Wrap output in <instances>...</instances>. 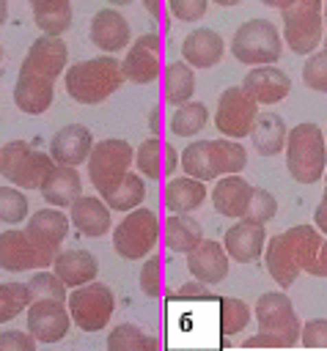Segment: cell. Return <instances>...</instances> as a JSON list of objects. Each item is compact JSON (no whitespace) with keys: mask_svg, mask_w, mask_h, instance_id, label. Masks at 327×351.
I'll use <instances>...</instances> for the list:
<instances>
[{"mask_svg":"<svg viewBox=\"0 0 327 351\" xmlns=\"http://www.w3.org/2000/svg\"><path fill=\"white\" fill-rule=\"evenodd\" d=\"M322 241L324 239L316 225H294V228L272 236L264 250V263H267L269 277L283 288L294 285L297 274L308 271L311 263L316 261Z\"/></svg>","mask_w":327,"mask_h":351,"instance_id":"6da1fadb","label":"cell"},{"mask_svg":"<svg viewBox=\"0 0 327 351\" xmlns=\"http://www.w3.org/2000/svg\"><path fill=\"white\" fill-rule=\"evenodd\" d=\"M247 165V151L228 137L217 140H195L181 151L184 176L198 181H212L220 176H236Z\"/></svg>","mask_w":327,"mask_h":351,"instance_id":"7a4b0ae2","label":"cell"},{"mask_svg":"<svg viewBox=\"0 0 327 351\" xmlns=\"http://www.w3.org/2000/svg\"><path fill=\"white\" fill-rule=\"evenodd\" d=\"M124 82L121 63L110 55L88 58L66 69V93L80 104H99Z\"/></svg>","mask_w":327,"mask_h":351,"instance_id":"3957f363","label":"cell"},{"mask_svg":"<svg viewBox=\"0 0 327 351\" xmlns=\"http://www.w3.org/2000/svg\"><path fill=\"white\" fill-rule=\"evenodd\" d=\"M286 167L300 184H316L327 170V143L316 123H297L286 134Z\"/></svg>","mask_w":327,"mask_h":351,"instance_id":"277c9868","label":"cell"},{"mask_svg":"<svg viewBox=\"0 0 327 351\" xmlns=\"http://www.w3.org/2000/svg\"><path fill=\"white\" fill-rule=\"evenodd\" d=\"M283 14V38L294 55H313V49L324 38V16L319 0H291V3H272Z\"/></svg>","mask_w":327,"mask_h":351,"instance_id":"5b68a950","label":"cell"},{"mask_svg":"<svg viewBox=\"0 0 327 351\" xmlns=\"http://www.w3.org/2000/svg\"><path fill=\"white\" fill-rule=\"evenodd\" d=\"M231 52L245 66H269L280 58L283 41L275 22L256 16L239 25V30L231 38Z\"/></svg>","mask_w":327,"mask_h":351,"instance_id":"8992f818","label":"cell"},{"mask_svg":"<svg viewBox=\"0 0 327 351\" xmlns=\"http://www.w3.org/2000/svg\"><path fill=\"white\" fill-rule=\"evenodd\" d=\"M55 159L30 148L25 140H11L0 148V176L22 189H38L44 178L52 173Z\"/></svg>","mask_w":327,"mask_h":351,"instance_id":"52a82bcc","label":"cell"},{"mask_svg":"<svg viewBox=\"0 0 327 351\" xmlns=\"http://www.w3.org/2000/svg\"><path fill=\"white\" fill-rule=\"evenodd\" d=\"M132 162H135V151L126 140H118V137L99 140L88 154V178L99 195H107L129 173Z\"/></svg>","mask_w":327,"mask_h":351,"instance_id":"ba28073f","label":"cell"},{"mask_svg":"<svg viewBox=\"0 0 327 351\" xmlns=\"http://www.w3.org/2000/svg\"><path fill=\"white\" fill-rule=\"evenodd\" d=\"M157 239H159V219H157V214L151 208L137 206L113 230V250L121 258L137 261V258H143V255H148L154 250Z\"/></svg>","mask_w":327,"mask_h":351,"instance_id":"9c48e42d","label":"cell"},{"mask_svg":"<svg viewBox=\"0 0 327 351\" xmlns=\"http://www.w3.org/2000/svg\"><path fill=\"white\" fill-rule=\"evenodd\" d=\"M66 304H69V315L71 321L77 324V329L82 332H99L107 326L113 310H115V296L107 285L91 280L80 288H74L69 296H66Z\"/></svg>","mask_w":327,"mask_h":351,"instance_id":"30bf717a","label":"cell"},{"mask_svg":"<svg viewBox=\"0 0 327 351\" xmlns=\"http://www.w3.org/2000/svg\"><path fill=\"white\" fill-rule=\"evenodd\" d=\"M258 118V104L245 93V88H225L217 99V110H214V126L223 137L228 140H239L247 137L253 123Z\"/></svg>","mask_w":327,"mask_h":351,"instance_id":"8fae6325","label":"cell"},{"mask_svg":"<svg viewBox=\"0 0 327 351\" xmlns=\"http://www.w3.org/2000/svg\"><path fill=\"white\" fill-rule=\"evenodd\" d=\"M256 321H258L261 332L278 335L286 343V348L297 346L302 324H300V318L294 313V304L286 293H280V291L261 293L258 302H256Z\"/></svg>","mask_w":327,"mask_h":351,"instance_id":"7c38bea8","label":"cell"},{"mask_svg":"<svg viewBox=\"0 0 327 351\" xmlns=\"http://www.w3.org/2000/svg\"><path fill=\"white\" fill-rule=\"evenodd\" d=\"M55 252L44 250L27 230H5L0 233V269L5 271H27L38 266H52Z\"/></svg>","mask_w":327,"mask_h":351,"instance_id":"4fadbf2b","label":"cell"},{"mask_svg":"<svg viewBox=\"0 0 327 351\" xmlns=\"http://www.w3.org/2000/svg\"><path fill=\"white\" fill-rule=\"evenodd\" d=\"M71 324L69 310L58 299H36L27 307V332L38 343H58L66 337Z\"/></svg>","mask_w":327,"mask_h":351,"instance_id":"5bb4252c","label":"cell"},{"mask_svg":"<svg viewBox=\"0 0 327 351\" xmlns=\"http://www.w3.org/2000/svg\"><path fill=\"white\" fill-rule=\"evenodd\" d=\"M124 80H132L137 85H148L159 77V36L143 33L129 44L126 58L121 60Z\"/></svg>","mask_w":327,"mask_h":351,"instance_id":"9a60e30c","label":"cell"},{"mask_svg":"<svg viewBox=\"0 0 327 351\" xmlns=\"http://www.w3.org/2000/svg\"><path fill=\"white\" fill-rule=\"evenodd\" d=\"M69 60V49L60 38L55 36H41L30 44L22 66H19V74H33V77H41V80H55L63 66Z\"/></svg>","mask_w":327,"mask_h":351,"instance_id":"2e32d148","label":"cell"},{"mask_svg":"<svg viewBox=\"0 0 327 351\" xmlns=\"http://www.w3.org/2000/svg\"><path fill=\"white\" fill-rule=\"evenodd\" d=\"M187 269L192 271L195 280H201L206 285H217L228 277V252L220 241L201 239L187 252Z\"/></svg>","mask_w":327,"mask_h":351,"instance_id":"e0dca14e","label":"cell"},{"mask_svg":"<svg viewBox=\"0 0 327 351\" xmlns=\"http://www.w3.org/2000/svg\"><path fill=\"white\" fill-rule=\"evenodd\" d=\"M245 93L256 101V104H278L280 99L289 96L291 90V80L286 71H280L278 66H256L245 74L242 82Z\"/></svg>","mask_w":327,"mask_h":351,"instance_id":"ac0fdd59","label":"cell"},{"mask_svg":"<svg viewBox=\"0 0 327 351\" xmlns=\"http://www.w3.org/2000/svg\"><path fill=\"white\" fill-rule=\"evenodd\" d=\"M225 52V41L212 27H195L181 38V55L184 63L192 69H212L220 63Z\"/></svg>","mask_w":327,"mask_h":351,"instance_id":"d6986e66","label":"cell"},{"mask_svg":"<svg viewBox=\"0 0 327 351\" xmlns=\"http://www.w3.org/2000/svg\"><path fill=\"white\" fill-rule=\"evenodd\" d=\"M264 241H267L264 225L247 222V219L231 225L223 236V247H225L228 258H234L236 263H253L264 252Z\"/></svg>","mask_w":327,"mask_h":351,"instance_id":"ffe728a7","label":"cell"},{"mask_svg":"<svg viewBox=\"0 0 327 351\" xmlns=\"http://www.w3.org/2000/svg\"><path fill=\"white\" fill-rule=\"evenodd\" d=\"M93 148L91 132L80 123H69L60 132H55L52 143H49V156L55 159V165H66V167H77L80 162L88 159Z\"/></svg>","mask_w":327,"mask_h":351,"instance_id":"44dd1931","label":"cell"},{"mask_svg":"<svg viewBox=\"0 0 327 351\" xmlns=\"http://www.w3.org/2000/svg\"><path fill=\"white\" fill-rule=\"evenodd\" d=\"M129 22L115 8H102L91 19V41L104 52H118L129 47Z\"/></svg>","mask_w":327,"mask_h":351,"instance_id":"7402d4cb","label":"cell"},{"mask_svg":"<svg viewBox=\"0 0 327 351\" xmlns=\"http://www.w3.org/2000/svg\"><path fill=\"white\" fill-rule=\"evenodd\" d=\"M44 200L55 208H71V203L82 195V178L77 173V167H66V165H55L52 173L44 178V184L38 186Z\"/></svg>","mask_w":327,"mask_h":351,"instance_id":"603a6c76","label":"cell"},{"mask_svg":"<svg viewBox=\"0 0 327 351\" xmlns=\"http://www.w3.org/2000/svg\"><path fill=\"white\" fill-rule=\"evenodd\" d=\"M250 195H253V186L242 176H223L212 189V203L223 217L242 219L250 203Z\"/></svg>","mask_w":327,"mask_h":351,"instance_id":"cb8c5ba5","label":"cell"},{"mask_svg":"<svg viewBox=\"0 0 327 351\" xmlns=\"http://www.w3.org/2000/svg\"><path fill=\"white\" fill-rule=\"evenodd\" d=\"M52 266H55V274L63 280V285H74V288L96 280L99 274V263L88 250H63L55 255Z\"/></svg>","mask_w":327,"mask_h":351,"instance_id":"d4e9b609","label":"cell"},{"mask_svg":"<svg viewBox=\"0 0 327 351\" xmlns=\"http://www.w3.org/2000/svg\"><path fill=\"white\" fill-rule=\"evenodd\" d=\"M25 230L44 250H49V252L58 255V247H60V241L69 233V217L60 214V211H55V208H41V211H33V217L27 219V228Z\"/></svg>","mask_w":327,"mask_h":351,"instance_id":"484cf974","label":"cell"},{"mask_svg":"<svg viewBox=\"0 0 327 351\" xmlns=\"http://www.w3.org/2000/svg\"><path fill=\"white\" fill-rule=\"evenodd\" d=\"M69 219L85 236H102V233L110 230V208H107V203H102L99 197H91V195H80L71 203V217Z\"/></svg>","mask_w":327,"mask_h":351,"instance_id":"4316f807","label":"cell"},{"mask_svg":"<svg viewBox=\"0 0 327 351\" xmlns=\"http://www.w3.org/2000/svg\"><path fill=\"white\" fill-rule=\"evenodd\" d=\"M286 134H289V129H286V123H283V118L278 115V112H258V118H256V123H253V129H250V137H253V148H256V154H261V156H275V154H280L283 148H286Z\"/></svg>","mask_w":327,"mask_h":351,"instance_id":"83f0119b","label":"cell"},{"mask_svg":"<svg viewBox=\"0 0 327 351\" xmlns=\"http://www.w3.org/2000/svg\"><path fill=\"white\" fill-rule=\"evenodd\" d=\"M165 208L173 214H190L206 200V184L192 178V176H179L170 178L165 186Z\"/></svg>","mask_w":327,"mask_h":351,"instance_id":"f1b7e54d","label":"cell"},{"mask_svg":"<svg viewBox=\"0 0 327 351\" xmlns=\"http://www.w3.org/2000/svg\"><path fill=\"white\" fill-rule=\"evenodd\" d=\"M14 101L22 112L41 115L52 104V82L33 77V74H19V80L14 85Z\"/></svg>","mask_w":327,"mask_h":351,"instance_id":"f546056e","label":"cell"},{"mask_svg":"<svg viewBox=\"0 0 327 351\" xmlns=\"http://www.w3.org/2000/svg\"><path fill=\"white\" fill-rule=\"evenodd\" d=\"M33 19L44 36L60 38L71 25V5L66 0H33Z\"/></svg>","mask_w":327,"mask_h":351,"instance_id":"4dcf8cb0","label":"cell"},{"mask_svg":"<svg viewBox=\"0 0 327 351\" xmlns=\"http://www.w3.org/2000/svg\"><path fill=\"white\" fill-rule=\"evenodd\" d=\"M203 239V228L187 217V214H173L165 219V247L173 252H190L198 241Z\"/></svg>","mask_w":327,"mask_h":351,"instance_id":"1f68e13d","label":"cell"},{"mask_svg":"<svg viewBox=\"0 0 327 351\" xmlns=\"http://www.w3.org/2000/svg\"><path fill=\"white\" fill-rule=\"evenodd\" d=\"M195 93V71L184 60L168 63L165 66V101L168 104H187L190 96Z\"/></svg>","mask_w":327,"mask_h":351,"instance_id":"d6a6232c","label":"cell"},{"mask_svg":"<svg viewBox=\"0 0 327 351\" xmlns=\"http://www.w3.org/2000/svg\"><path fill=\"white\" fill-rule=\"evenodd\" d=\"M107 208H115V211H132L143 203L146 197V184L140 178V173H126L107 195H102Z\"/></svg>","mask_w":327,"mask_h":351,"instance_id":"836d02e7","label":"cell"},{"mask_svg":"<svg viewBox=\"0 0 327 351\" xmlns=\"http://www.w3.org/2000/svg\"><path fill=\"white\" fill-rule=\"evenodd\" d=\"M107 348L110 351H157L159 340L148 332H143L135 324H118L107 335Z\"/></svg>","mask_w":327,"mask_h":351,"instance_id":"e575fe53","label":"cell"},{"mask_svg":"<svg viewBox=\"0 0 327 351\" xmlns=\"http://www.w3.org/2000/svg\"><path fill=\"white\" fill-rule=\"evenodd\" d=\"M217 304H220V310H217V321H220V335L228 340V337H234V335H239L247 324H250V307L242 302V299H236V296H220L217 299Z\"/></svg>","mask_w":327,"mask_h":351,"instance_id":"d590c367","label":"cell"},{"mask_svg":"<svg viewBox=\"0 0 327 351\" xmlns=\"http://www.w3.org/2000/svg\"><path fill=\"white\" fill-rule=\"evenodd\" d=\"M206 121H209L206 104H201V101H187V104L176 107V112H173V118H170V132L179 134V137H192V134L203 132Z\"/></svg>","mask_w":327,"mask_h":351,"instance_id":"8d00e7d4","label":"cell"},{"mask_svg":"<svg viewBox=\"0 0 327 351\" xmlns=\"http://www.w3.org/2000/svg\"><path fill=\"white\" fill-rule=\"evenodd\" d=\"M33 302L27 282H0V324L16 318Z\"/></svg>","mask_w":327,"mask_h":351,"instance_id":"74e56055","label":"cell"},{"mask_svg":"<svg viewBox=\"0 0 327 351\" xmlns=\"http://www.w3.org/2000/svg\"><path fill=\"white\" fill-rule=\"evenodd\" d=\"M135 167L146 178H159L162 176V140L159 137H146L137 151H135Z\"/></svg>","mask_w":327,"mask_h":351,"instance_id":"f35d334b","label":"cell"},{"mask_svg":"<svg viewBox=\"0 0 327 351\" xmlns=\"http://www.w3.org/2000/svg\"><path fill=\"white\" fill-rule=\"evenodd\" d=\"M275 211H278V197H275L272 192H267V189L253 186V195H250V203H247L242 219L264 225V222H269V219L275 217Z\"/></svg>","mask_w":327,"mask_h":351,"instance_id":"ab89813d","label":"cell"},{"mask_svg":"<svg viewBox=\"0 0 327 351\" xmlns=\"http://www.w3.org/2000/svg\"><path fill=\"white\" fill-rule=\"evenodd\" d=\"M22 219H27V197L19 189L0 186V222L16 225Z\"/></svg>","mask_w":327,"mask_h":351,"instance_id":"60d3db41","label":"cell"},{"mask_svg":"<svg viewBox=\"0 0 327 351\" xmlns=\"http://www.w3.org/2000/svg\"><path fill=\"white\" fill-rule=\"evenodd\" d=\"M30 288V296L33 302L36 299H58V302H66V285L58 274H49V271H38L33 274V280L27 282Z\"/></svg>","mask_w":327,"mask_h":351,"instance_id":"b9f144b4","label":"cell"},{"mask_svg":"<svg viewBox=\"0 0 327 351\" xmlns=\"http://www.w3.org/2000/svg\"><path fill=\"white\" fill-rule=\"evenodd\" d=\"M302 80L311 90L327 93V52H313L302 66Z\"/></svg>","mask_w":327,"mask_h":351,"instance_id":"7bdbcfd3","label":"cell"},{"mask_svg":"<svg viewBox=\"0 0 327 351\" xmlns=\"http://www.w3.org/2000/svg\"><path fill=\"white\" fill-rule=\"evenodd\" d=\"M165 299L168 302H217L220 296H214V291L198 280V282H184L179 291H170Z\"/></svg>","mask_w":327,"mask_h":351,"instance_id":"ee69618b","label":"cell"},{"mask_svg":"<svg viewBox=\"0 0 327 351\" xmlns=\"http://www.w3.org/2000/svg\"><path fill=\"white\" fill-rule=\"evenodd\" d=\"M300 343L305 348H327V318H311L300 329Z\"/></svg>","mask_w":327,"mask_h":351,"instance_id":"f6af8a7d","label":"cell"},{"mask_svg":"<svg viewBox=\"0 0 327 351\" xmlns=\"http://www.w3.org/2000/svg\"><path fill=\"white\" fill-rule=\"evenodd\" d=\"M168 8H170V14H173L176 19H181V22H198V19L206 14L209 3H206V0H170Z\"/></svg>","mask_w":327,"mask_h":351,"instance_id":"bcb514c9","label":"cell"},{"mask_svg":"<svg viewBox=\"0 0 327 351\" xmlns=\"http://www.w3.org/2000/svg\"><path fill=\"white\" fill-rule=\"evenodd\" d=\"M140 291L151 299L159 296V258L157 255H151L140 269Z\"/></svg>","mask_w":327,"mask_h":351,"instance_id":"7dc6e473","label":"cell"},{"mask_svg":"<svg viewBox=\"0 0 327 351\" xmlns=\"http://www.w3.org/2000/svg\"><path fill=\"white\" fill-rule=\"evenodd\" d=\"M36 343L30 332H0V351H36Z\"/></svg>","mask_w":327,"mask_h":351,"instance_id":"c3c4849f","label":"cell"},{"mask_svg":"<svg viewBox=\"0 0 327 351\" xmlns=\"http://www.w3.org/2000/svg\"><path fill=\"white\" fill-rule=\"evenodd\" d=\"M242 348H286V343L278 335H269V332H261L258 329V335L242 340Z\"/></svg>","mask_w":327,"mask_h":351,"instance_id":"681fc988","label":"cell"},{"mask_svg":"<svg viewBox=\"0 0 327 351\" xmlns=\"http://www.w3.org/2000/svg\"><path fill=\"white\" fill-rule=\"evenodd\" d=\"M322 178H324V195H322V200H319V206H316V211H313V219H316L319 233L327 236V170H324Z\"/></svg>","mask_w":327,"mask_h":351,"instance_id":"f907efd6","label":"cell"},{"mask_svg":"<svg viewBox=\"0 0 327 351\" xmlns=\"http://www.w3.org/2000/svg\"><path fill=\"white\" fill-rule=\"evenodd\" d=\"M313 277H327V239L322 241V247H319V255H316V261L311 263V269H308Z\"/></svg>","mask_w":327,"mask_h":351,"instance_id":"816d5d0a","label":"cell"},{"mask_svg":"<svg viewBox=\"0 0 327 351\" xmlns=\"http://www.w3.org/2000/svg\"><path fill=\"white\" fill-rule=\"evenodd\" d=\"M176 170V151L170 143H162V173L170 176Z\"/></svg>","mask_w":327,"mask_h":351,"instance_id":"f5cc1de1","label":"cell"},{"mask_svg":"<svg viewBox=\"0 0 327 351\" xmlns=\"http://www.w3.org/2000/svg\"><path fill=\"white\" fill-rule=\"evenodd\" d=\"M5 19H8V5H5V0H0V27L5 25Z\"/></svg>","mask_w":327,"mask_h":351,"instance_id":"db71d44e","label":"cell"},{"mask_svg":"<svg viewBox=\"0 0 327 351\" xmlns=\"http://www.w3.org/2000/svg\"><path fill=\"white\" fill-rule=\"evenodd\" d=\"M322 16H324V38L322 41H324V52H327V3L322 5Z\"/></svg>","mask_w":327,"mask_h":351,"instance_id":"11a10c76","label":"cell"},{"mask_svg":"<svg viewBox=\"0 0 327 351\" xmlns=\"http://www.w3.org/2000/svg\"><path fill=\"white\" fill-rule=\"evenodd\" d=\"M146 8H148L151 14H157V11H159V3H154V0H148V3H146Z\"/></svg>","mask_w":327,"mask_h":351,"instance_id":"9f6ffc18","label":"cell"},{"mask_svg":"<svg viewBox=\"0 0 327 351\" xmlns=\"http://www.w3.org/2000/svg\"><path fill=\"white\" fill-rule=\"evenodd\" d=\"M324 143H327V129H324Z\"/></svg>","mask_w":327,"mask_h":351,"instance_id":"6f0895ef","label":"cell"},{"mask_svg":"<svg viewBox=\"0 0 327 351\" xmlns=\"http://www.w3.org/2000/svg\"><path fill=\"white\" fill-rule=\"evenodd\" d=\"M0 58H3V49H0Z\"/></svg>","mask_w":327,"mask_h":351,"instance_id":"680465c9","label":"cell"}]
</instances>
